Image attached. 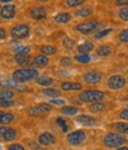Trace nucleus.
Listing matches in <instances>:
<instances>
[{
  "mask_svg": "<svg viewBox=\"0 0 128 150\" xmlns=\"http://www.w3.org/2000/svg\"><path fill=\"white\" fill-rule=\"evenodd\" d=\"M91 8L90 7H83V8H81V10H78L77 12H76V16H78V17H88V16H90L91 14Z\"/></svg>",
  "mask_w": 128,
  "mask_h": 150,
  "instance_id": "obj_29",
  "label": "nucleus"
},
{
  "mask_svg": "<svg viewBox=\"0 0 128 150\" xmlns=\"http://www.w3.org/2000/svg\"><path fill=\"white\" fill-rule=\"evenodd\" d=\"M1 85H3V86H7V87H17V82H14V81L11 82V81H8V80L3 81Z\"/></svg>",
  "mask_w": 128,
  "mask_h": 150,
  "instance_id": "obj_40",
  "label": "nucleus"
},
{
  "mask_svg": "<svg viewBox=\"0 0 128 150\" xmlns=\"http://www.w3.org/2000/svg\"><path fill=\"white\" fill-rule=\"evenodd\" d=\"M50 111H51V106L49 104H39L34 107H31L29 110V113L31 116H39V115L46 113V112H50Z\"/></svg>",
  "mask_w": 128,
  "mask_h": 150,
  "instance_id": "obj_8",
  "label": "nucleus"
},
{
  "mask_svg": "<svg viewBox=\"0 0 128 150\" xmlns=\"http://www.w3.org/2000/svg\"><path fill=\"white\" fill-rule=\"evenodd\" d=\"M120 117H121L122 119H128V108H126V110H123V111L121 112Z\"/></svg>",
  "mask_w": 128,
  "mask_h": 150,
  "instance_id": "obj_42",
  "label": "nucleus"
},
{
  "mask_svg": "<svg viewBox=\"0 0 128 150\" xmlns=\"http://www.w3.org/2000/svg\"><path fill=\"white\" fill-rule=\"evenodd\" d=\"M14 52L15 54H22V55H29L30 48L29 47H25V45H20V47L14 48Z\"/></svg>",
  "mask_w": 128,
  "mask_h": 150,
  "instance_id": "obj_30",
  "label": "nucleus"
},
{
  "mask_svg": "<svg viewBox=\"0 0 128 150\" xmlns=\"http://www.w3.org/2000/svg\"><path fill=\"white\" fill-rule=\"evenodd\" d=\"M64 47L68 48V49H71L72 47H74V41H71V40L66 38V40L64 41Z\"/></svg>",
  "mask_w": 128,
  "mask_h": 150,
  "instance_id": "obj_39",
  "label": "nucleus"
},
{
  "mask_svg": "<svg viewBox=\"0 0 128 150\" xmlns=\"http://www.w3.org/2000/svg\"><path fill=\"white\" fill-rule=\"evenodd\" d=\"M101 78H102V75L100 73H97V71H89V73H87L84 75V81L87 83H93L94 85V83L100 82Z\"/></svg>",
  "mask_w": 128,
  "mask_h": 150,
  "instance_id": "obj_11",
  "label": "nucleus"
},
{
  "mask_svg": "<svg viewBox=\"0 0 128 150\" xmlns=\"http://www.w3.org/2000/svg\"><path fill=\"white\" fill-rule=\"evenodd\" d=\"M0 16L5 19H11L15 16V6L10 4V5H5L1 10H0Z\"/></svg>",
  "mask_w": 128,
  "mask_h": 150,
  "instance_id": "obj_9",
  "label": "nucleus"
},
{
  "mask_svg": "<svg viewBox=\"0 0 128 150\" xmlns=\"http://www.w3.org/2000/svg\"><path fill=\"white\" fill-rule=\"evenodd\" d=\"M61 62H62V64H64V66H69L70 62H71V60L68 59V57H62V59H61Z\"/></svg>",
  "mask_w": 128,
  "mask_h": 150,
  "instance_id": "obj_43",
  "label": "nucleus"
},
{
  "mask_svg": "<svg viewBox=\"0 0 128 150\" xmlns=\"http://www.w3.org/2000/svg\"><path fill=\"white\" fill-rule=\"evenodd\" d=\"M30 33V28L25 24H20V25H17L11 30V36L15 40H22L27 37Z\"/></svg>",
  "mask_w": 128,
  "mask_h": 150,
  "instance_id": "obj_4",
  "label": "nucleus"
},
{
  "mask_svg": "<svg viewBox=\"0 0 128 150\" xmlns=\"http://www.w3.org/2000/svg\"><path fill=\"white\" fill-rule=\"evenodd\" d=\"M15 136H17L15 130H13V129H11V127H7V130H6V132H5V135H4L3 138H4L5 141H12V139L15 138Z\"/></svg>",
  "mask_w": 128,
  "mask_h": 150,
  "instance_id": "obj_25",
  "label": "nucleus"
},
{
  "mask_svg": "<svg viewBox=\"0 0 128 150\" xmlns=\"http://www.w3.org/2000/svg\"><path fill=\"white\" fill-rule=\"evenodd\" d=\"M53 80L49 76H41V78H37V83L41 85V86H50L52 85Z\"/></svg>",
  "mask_w": 128,
  "mask_h": 150,
  "instance_id": "obj_26",
  "label": "nucleus"
},
{
  "mask_svg": "<svg viewBox=\"0 0 128 150\" xmlns=\"http://www.w3.org/2000/svg\"><path fill=\"white\" fill-rule=\"evenodd\" d=\"M108 87L111 89H114V91H118L120 88H122L125 85H126V80L123 76L121 75H114V76H111L108 79Z\"/></svg>",
  "mask_w": 128,
  "mask_h": 150,
  "instance_id": "obj_5",
  "label": "nucleus"
},
{
  "mask_svg": "<svg viewBox=\"0 0 128 150\" xmlns=\"http://www.w3.org/2000/svg\"><path fill=\"white\" fill-rule=\"evenodd\" d=\"M56 122H57L58 125H61V127H62V130H63V132H66V131H68V125H66L65 120L62 119V118H57Z\"/></svg>",
  "mask_w": 128,
  "mask_h": 150,
  "instance_id": "obj_34",
  "label": "nucleus"
},
{
  "mask_svg": "<svg viewBox=\"0 0 128 150\" xmlns=\"http://www.w3.org/2000/svg\"><path fill=\"white\" fill-rule=\"evenodd\" d=\"M65 100H62V99H52L51 100V104L53 105H64Z\"/></svg>",
  "mask_w": 128,
  "mask_h": 150,
  "instance_id": "obj_41",
  "label": "nucleus"
},
{
  "mask_svg": "<svg viewBox=\"0 0 128 150\" xmlns=\"http://www.w3.org/2000/svg\"><path fill=\"white\" fill-rule=\"evenodd\" d=\"M87 136L83 131H74L68 135V142L69 144H72V145H78L81 143H83L85 141Z\"/></svg>",
  "mask_w": 128,
  "mask_h": 150,
  "instance_id": "obj_6",
  "label": "nucleus"
},
{
  "mask_svg": "<svg viewBox=\"0 0 128 150\" xmlns=\"http://www.w3.org/2000/svg\"><path fill=\"white\" fill-rule=\"evenodd\" d=\"M104 94L96 89H88L80 94V99L83 103H101Z\"/></svg>",
  "mask_w": 128,
  "mask_h": 150,
  "instance_id": "obj_2",
  "label": "nucleus"
},
{
  "mask_svg": "<svg viewBox=\"0 0 128 150\" xmlns=\"http://www.w3.org/2000/svg\"><path fill=\"white\" fill-rule=\"evenodd\" d=\"M83 4V0H68L66 5L72 7V6H77V5H82Z\"/></svg>",
  "mask_w": 128,
  "mask_h": 150,
  "instance_id": "obj_35",
  "label": "nucleus"
},
{
  "mask_svg": "<svg viewBox=\"0 0 128 150\" xmlns=\"http://www.w3.org/2000/svg\"><path fill=\"white\" fill-rule=\"evenodd\" d=\"M13 105H14V103L12 100H0V106L1 107H11Z\"/></svg>",
  "mask_w": 128,
  "mask_h": 150,
  "instance_id": "obj_37",
  "label": "nucleus"
},
{
  "mask_svg": "<svg viewBox=\"0 0 128 150\" xmlns=\"http://www.w3.org/2000/svg\"><path fill=\"white\" fill-rule=\"evenodd\" d=\"M8 150H25V148L22 144H12Z\"/></svg>",
  "mask_w": 128,
  "mask_h": 150,
  "instance_id": "obj_38",
  "label": "nucleus"
},
{
  "mask_svg": "<svg viewBox=\"0 0 128 150\" xmlns=\"http://www.w3.org/2000/svg\"><path fill=\"white\" fill-rule=\"evenodd\" d=\"M127 74H128V70H127Z\"/></svg>",
  "mask_w": 128,
  "mask_h": 150,
  "instance_id": "obj_48",
  "label": "nucleus"
},
{
  "mask_svg": "<svg viewBox=\"0 0 128 150\" xmlns=\"http://www.w3.org/2000/svg\"><path fill=\"white\" fill-rule=\"evenodd\" d=\"M76 61H78L80 63H88L90 61V56L89 55H77L76 56Z\"/></svg>",
  "mask_w": 128,
  "mask_h": 150,
  "instance_id": "obj_32",
  "label": "nucleus"
},
{
  "mask_svg": "<svg viewBox=\"0 0 128 150\" xmlns=\"http://www.w3.org/2000/svg\"><path fill=\"white\" fill-rule=\"evenodd\" d=\"M71 19V16L70 13H66V12H63V13H58L57 16H55L53 21L56 23H59V24H65L68 22H70Z\"/></svg>",
  "mask_w": 128,
  "mask_h": 150,
  "instance_id": "obj_15",
  "label": "nucleus"
},
{
  "mask_svg": "<svg viewBox=\"0 0 128 150\" xmlns=\"http://www.w3.org/2000/svg\"><path fill=\"white\" fill-rule=\"evenodd\" d=\"M111 32H112V29H106V30H102V31H100L97 35H95V38H102V37L107 36L108 33H111Z\"/></svg>",
  "mask_w": 128,
  "mask_h": 150,
  "instance_id": "obj_36",
  "label": "nucleus"
},
{
  "mask_svg": "<svg viewBox=\"0 0 128 150\" xmlns=\"http://www.w3.org/2000/svg\"><path fill=\"white\" fill-rule=\"evenodd\" d=\"M104 107H106V106H104L102 103H94V104L90 105L89 110H90L91 112H100V111H103Z\"/></svg>",
  "mask_w": 128,
  "mask_h": 150,
  "instance_id": "obj_28",
  "label": "nucleus"
},
{
  "mask_svg": "<svg viewBox=\"0 0 128 150\" xmlns=\"http://www.w3.org/2000/svg\"><path fill=\"white\" fill-rule=\"evenodd\" d=\"M38 142H39L42 145H50V144L55 143V137H53L51 134H49V132H44V134H42V135L39 136Z\"/></svg>",
  "mask_w": 128,
  "mask_h": 150,
  "instance_id": "obj_12",
  "label": "nucleus"
},
{
  "mask_svg": "<svg viewBox=\"0 0 128 150\" xmlns=\"http://www.w3.org/2000/svg\"><path fill=\"white\" fill-rule=\"evenodd\" d=\"M77 108L76 107H72V106H64L62 107L61 110V113L62 115H65V116H74L77 113Z\"/></svg>",
  "mask_w": 128,
  "mask_h": 150,
  "instance_id": "obj_19",
  "label": "nucleus"
},
{
  "mask_svg": "<svg viewBox=\"0 0 128 150\" xmlns=\"http://www.w3.org/2000/svg\"><path fill=\"white\" fill-rule=\"evenodd\" d=\"M38 78V71L32 68L18 69L13 73V81L14 82H26L30 80H34Z\"/></svg>",
  "mask_w": 128,
  "mask_h": 150,
  "instance_id": "obj_1",
  "label": "nucleus"
},
{
  "mask_svg": "<svg viewBox=\"0 0 128 150\" xmlns=\"http://www.w3.org/2000/svg\"><path fill=\"white\" fill-rule=\"evenodd\" d=\"M30 16L33 18V19H43V18L46 17V10L44 7H41V6H37V7H33L31 8L30 11Z\"/></svg>",
  "mask_w": 128,
  "mask_h": 150,
  "instance_id": "obj_10",
  "label": "nucleus"
},
{
  "mask_svg": "<svg viewBox=\"0 0 128 150\" xmlns=\"http://www.w3.org/2000/svg\"><path fill=\"white\" fill-rule=\"evenodd\" d=\"M13 92L10 89H4L0 91V100H10L13 98Z\"/></svg>",
  "mask_w": 128,
  "mask_h": 150,
  "instance_id": "obj_24",
  "label": "nucleus"
},
{
  "mask_svg": "<svg viewBox=\"0 0 128 150\" xmlns=\"http://www.w3.org/2000/svg\"><path fill=\"white\" fill-rule=\"evenodd\" d=\"M116 150H128V148L127 146H121V148H118Z\"/></svg>",
  "mask_w": 128,
  "mask_h": 150,
  "instance_id": "obj_47",
  "label": "nucleus"
},
{
  "mask_svg": "<svg viewBox=\"0 0 128 150\" xmlns=\"http://www.w3.org/2000/svg\"><path fill=\"white\" fill-rule=\"evenodd\" d=\"M6 130H7V127L6 126H0V137H4V135H5V132H6Z\"/></svg>",
  "mask_w": 128,
  "mask_h": 150,
  "instance_id": "obj_44",
  "label": "nucleus"
},
{
  "mask_svg": "<svg viewBox=\"0 0 128 150\" xmlns=\"http://www.w3.org/2000/svg\"><path fill=\"white\" fill-rule=\"evenodd\" d=\"M0 10H1V7H0Z\"/></svg>",
  "mask_w": 128,
  "mask_h": 150,
  "instance_id": "obj_49",
  "label": "nucleus"
},
{
  "mask_svg": "<svg viewBox=\"0 0 128 150\" xmlns=\"http://www.w3.org/2000/svg\"><path fill=\"white\" fill-rule=\"evenodd\" d=\"M48 62H49V60H48L46 56H44V55H38V56H36V57L33 59L32 66H34V67H44V66L48 64Z\"/></svg>",
  "mask_w": 128,
  "mask_h": 150,
  "instance_id": "obj_14",
  "label": "nucleus"
},
{
  "mask_svg": "<svg viewBox=\"0 0 128 150\" xmlns=\"http://www.w3.org/2000/svg\"><path fill=\"white\" fill-rule=\"evenodd\" d=\"M5 37H6V32H5V30H4V29H1V28H0V40L5 38Z\"/></svg>",
  "mask_w": 128,
  "mask_h": 150,
  "instance_id": "obj_45",
  "label": "nucleus"
},
{
  "mask_svg": "<svg viewBox=\"0 0 128 150\" xmlns=\"http://www.w3.org/2000/svg\"><path fill=\"white\" fill-rule=\"evenodd\" d=\"M119 16H120V18H121L122 21H126V22H128V7H125V8L120 10V12H119Z\"/></svg>",
  "mask_w": 128,
  "mask_h": 150,
  "instance_id": "obj_33",
  "label": "nucleus"
},
{
  "mask_svg": "<svg viewBox=\"0 0 128 150\" xmlns=\"http://www.w3.org/2000/svg\"><path fill=\"white\" fill-rule=\"evenodd\" d=\"M103 142H104V145L108 148H118V146H121L126 142V139L119 134H108L106 135Z\"/></svg>",
  "mask_w": 128,
  "mask_h": 150,
  "instance_id": "obj_3",
  "label": "nucleus"
},
{
  "mask_svg": "<svg viewBox=\"0 0 128 150\" xmlns=\"http://www.w3.org/2000/svg\"><path fill=\"white\" fill-rule=\"evenodd\" d=\"M14 59H15V62H17L18 64H22V66H24V64H26V63L29 62V55L15 54Z\"/></svg>",
  "mask_w": 128,
  "mask_h": 150,
  "instance_id": "obj_22",
  "label": "nucleus"
},
{
  "mask_svg": "<svg viewBox=\"0 0 128 150\" xmlns=\"http://www.w3.org/2000/svg\"><path fill=\"white\" fill-rule=\"evenodd\" d=\"M41 51L43 52L44 56H46V55H53V54H56L57 52V49L55 48V47H52V45H44V47H42Z\"/></svg>",
  "mask_w": 128,
  "mask_h": 150,
  "instance_id": "obj_23",
  "label": "nucleus"
},
{
  "mask_svg": "<svg viewBox=\"0 0 128 150\" xmlns=\"http://www.w3.org/2000/svg\"><path fill=\"white\" fill-rule=\"evenodd\" d=\"M99 26V22L96 21H90V22H85V23H82V24H78L76 26V30L84 33V35H89L93 32L96 28Z\"/></svg>",
  "mask_w": 128,
  "mask_h": 150,
  "instance_id": "obj_7",
  "label": "nucleus"
},
{
  "mask_svg": "<svg viewBox=\"0 0 128 150\" xmlns=\"http://www.w3.org/2000/svg\"><path fill=\"white\" fill-rule=\"evenodd\" d=\"M43 94L51 97V98H56V97L61 96V92L56 88H45V89H43Z\"/></svg>",
  "mask_w": 128,
  "mask_h": 150,
  "instance_id": "obj_20",
  "label": "nucleus"
},
{
  "mask_svg": "<svg viewBox=\"0 0 128 150\" xmlns=\"http://www.w3.org/2000/svg\"><path fill=\"white\" fill-rule=\"evenodd\" d=\"M119 40L123 43H127L128 42V29H125L122 30L120 33H119Z\"/></svg>",
  "mask_w": 128,
  "mask_h": 150,
  "instance_id": "obj_31",
  "label": "nucleus"
},
{
  "mask_svg": "<svg viewBox=\"0 0 128 150\" xmlns=\"http://www.w3.org/2000/svg\"><path fill=\"white\" fill-rule=\"evenodd\" d=\"M115 4L119 5V6L120 5H128V1H127V0H120V1H116Z\"/></svg>",
  "mask_w": 128,
  "mask_h": 150,
  "instance_id": "obj_46",
  "label": "nucleus"
},
{
  "mask_svg": "<svg viewBox=\"0 0 128 150\" xmlns=\"http://www.w3.org/2000/svg\"><path fill=\"white\" fill-rule=\"evenodd\" d=\"M14 119L12 113H7V112H1L0 111V124L5 125V124H10L12 123Z\"/></svg>",
  "mask_w": 128,
  "mask_h": 150,
  "instance_id": "obj_18",
  "label": "nucleus"
},
{
  "mask_svg": "<svg viewBox=\"0 0 128 150\" xmlns=\"http://www.w3.org/2000/svg\"><path fill=\"white\" fill-rule=\"evenodd\" d=\"M94 49V44L91 42H84L78 47V52H81V55H88V52H90Z\"/></svg>",
  "mask_w": 128,
  "mask_h": 150,
  "instance_id": "obj_17",
  "label": "nucleus"
},
{
  "mask_svg": "<svg viewBox=\"0 0 128 150\" xmlns=\"http://www.w3.org/2000/svg\"><path fill=\"white\" fill-rule=\"evenodd\" d=\"M62 89L63 91H78L82 88V85L81 83H77V82H69V81H65L62 83Z\"/></svg>",
  "mask_w": 128,
  "mask_h": 150,
  "instance_id": "obj_16",
  "label": "nucleus"
},
{
  "mask_svg": "<svg viewBox=\"0 0 128 150\" xmlns=\"http://www.w3.org/2000/svg\"><path fill=\"white\" fill-rule=\"evenodd\" d=\"M114 127L120 134H128V124L127 123H116V124H114Z\"/></svg>",
  "mask_w": 128,
  "mask_h": 150,
  "instance_id": "obj_27",
  "label": "nucleus"
},
{
  "mask_svg": "<svg viewBox=\"0 0 128 150\" xmlns=\"http://www.w3.org/2000/svg\"><path fill=\"white\" fill-rule=\"evenodd\" d=\"M77 122L82 125H85V126H91V125H95V119L90 116H87V115H82L80 117H77Z\"/></svg>",
  "mask_w": 128,
  "mask_h": 150,
  "instance_id": "obj_13",
  "label": "nucleus"
},
{
  "mask_svg": "<svg viewBox=\"0 0 128 150\" xmlns=\"http://www.w3.org/2000/svg\"><path fill=\"white\" fill-rule=\"evenodd\" d=\"M112 52H113V49L111 47H108V45H101V47L97 48V54L100 56H108Z\"/></svg>",
  "mask_w": 128,
  "mask_h": 150,
  "instance_id": "obj_21",
  "label": "nucleus"
}]
</instances>
